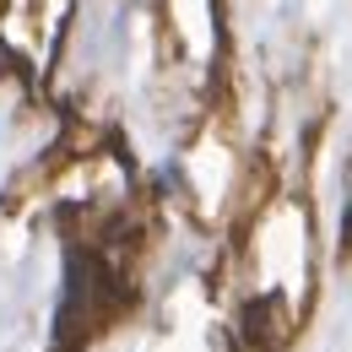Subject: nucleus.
I'll list each match as a JSON object with an SVG mask.
<instances>
[{
	"mask_svg": "<svg viewBox=\"0 0 352 352\" xmlns=\"http://www.w3.org/2000/svg\"><path fill=\"white\" fill-rule=\"evenodd\" d=\"M352 233V174H347V212H342V239Z\"/></svg>",
	"mask_w": 352,
	"mask_h": 352,
	"instance_id": "obj_1",
	"label": "nucleus"
}]
</instances>
